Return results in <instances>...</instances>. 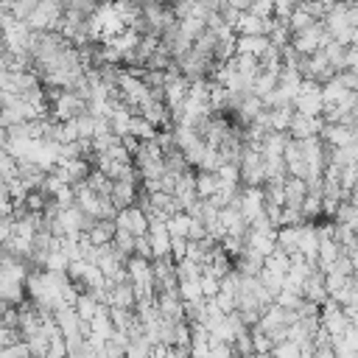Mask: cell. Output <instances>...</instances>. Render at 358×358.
Masks as SVG:
<instances>
[{
    "instance_id": "1",
    "label": "cell",
    "mask_w": 358,
    "mask_h": 358,
    "mask_svg": "<svg viewBox=\"0 0 358 358\" xmlns=\"http://www.w3.org/2000/svg\"><path fill=\"white\" fill-rule=\"evenodd\" d=\"M291 103H294V112H299V115H322V109H324L322 84L313 81V78H302Z\"/></svg>"
},
{
    "instance_id": "2",
    "label": "cell",
    "mask_w": 358,
    "mask_h": 358,
    "mask_svg": "<svg viewBox=\"0 0 358 358\" xmlns=\"http://www.w3.org/2000/svg\"><path fill=\"white\" fill-rule=\"evenodd\" d=\"M327 39H330V34L324 31L322 20H316V22H310L308 28H302V31L291 34V48H294L296 53L308 56V53H313V50L324 48V42H327Z\"/></svg>"
},
{
    "instance_id": "3",
    "label": "cell",
    "mask_w": 358,
    "mask_h": 358,
    "mask_svg": "<svg viewBox=\"0 0 358 358\" xmlns=\"http://www.w3.org/2000/svg\"><path fill=\"white\" fill-rule=\"evenodd\" d=\"M115 227L129 229V232L137 238V235H145V229H148V215H145V210L134 201V204L120 207V210L115 213Z\"/></svg>"
},
{
    "instance_id": "4",
    "label": "cell",
    "mask_w": 358,
    "mask_h": 358,
    "mask_svg": "<svg viewBox=\"0 0 358 358\" xmlns=\"http://www.w3.org/2000/svg\"><path fill=\"white\" fill-rule=\"evenodd\" d=\"M145 238L151 243V255L154 257H171V232H168L165 221H148Z\"/></svg>"
},
{
    "instance_id": "5",
    "label": "cell",
    "mask_w": 358,
    "mask_h": 358,
    "mask_svg": "<svg viewBox=\"0 0 358 358\" xmlns=\"http://www.w3.org/2000/svg\"><path fill=\"white\" fill-rule=\"evenodd\" d=\"M322 126H324V117H322V115H299V112H294L291 126H288V134H291L294 140H302V137L319 134Z\"/></svg>"
},
{
    "instance_id": "6",
    "label": "cell",
    "mask_w": 358,
    "mask_h": 358,
    "mask_svg": "<svg viewBox=\"0 0 358 358\" xmlns=\"http://www.w3.org/2000/svg\"><path fill=\"white\" fill-rule=\"evenodd\" d=\"M319 137L327 143V148L350 145V143H352V137H355V129H352V126H347V123H327V120H324V126H322Z\"/></svg>"
},
{
    "instance_id": "7",
    "label": "cell",
    "mask_w": 358,
    "mask_h": 358,
    "mask_svg": "<svg viewBox=\"0 0 358 358\" xmlns=\"http://www.w3.org/2000/svg\"><path fill=\"white\" fill-rule=\"evenodd\" d=\"M271 20H274V17L263 20V17L252 14V11H241L232 28H235V34H268V28H271Z\"/></svg>"
},
{
    "instance_id": "8",
    "label": "cell",
    "mask_w": 358,
    "mask_h": 358,
    "mask_svg": "<svg viewBox=\"0 0 358 358\" xmlns=\"http://www.w3.org/2000/svg\"><path fill=\"white\" fill-rule=\"evenodd\" d=\"M266 115H268V129L271 131H288L291 117H294V106L291 103L288 106H268Z\"/></svg>"
},
{
    "instance_id": "9",
    "label": "cell",
    "mask_w": 358,
    "mask_h": 358,
    "mask_svg": "<svg viewBox=\"0 0 358 358\" xmlns=\"http://www.w3.org/2000/svg\"><path fill=\"white\" fill-rule=\"evenodd\" d=\"M322 50H324L327 62H330L336 70H344V67H347V45H341V42H336V39L330 36Z\"/></svg>"
},
{
    "instance_id": "10",
    "label": "cell",
    "mask_w": 358,
    "mask_h": 358,
    "mask_svg": "<svg viewBox=\"0 0 358 358\" xmlns=\"http://www.w3.org/2000/svg\"><path fill=\"white\" fill-rule=\"evenodd\" d=\"M350 90L338 81V76H333V78H327V81H322V101H324V106H330V103H338L344 95H347Z\"/></svg>"
},
{
    "instance_id": "11",
    "label": "cell",
    "mask_w": 358,
    "mask_h": 358,
    "mask_svg": "<svg viewBox=\"0 0 358 358\" xmlns=\"http://www.w3.org/2000/svg\"><path fill=\"white\" fill-rule=\"evenodd\" d=\"M129 131H131L137 140H154V137H157V126H154L151 120H145L140 112H134V115H131Z\"/></svg>"
},
{
    "instance_id": "12",
    "label": "cell",
    "mask_w": 358,
    "mask_h": 358,
    "mask_svg": "<svg viewBox=\"0 0 358 358\" xmlns=\"http://www.w3.org/2000/svg\"><path fill=\"white\" fill-rule=\"evenodd\" d=\"M218 187V173L215 171H196V193L199 199H210Z\"/></svg>"
},
{
    "instance_id": "13",
    "label": "cell",
    "mask_w": 358,
    "mask_h": 358,
    "mask_svg": "<svg viewBox=\"0 0 358 358\" xmlns=\"http://www.w3.org/2000/svg\"><path fill=\"white\" fill-rule=\"evenodd\" d=\"M112 243L117 246V252H120L123 257H131V255H134V235H131L129 229H120V227H115Z\"/></svg>"
},
{
    "instance_id": "14",
    "label": "cell",
    "mask_w": 358,
    "mask_h": 358,
    "mask_svg": "<svg viewBox=\"0 0 358 358\" xmlns=\"http://www.w3.org/2000/svg\"><path fill=\"white\" fill-rule=\"evenodd\" d=\"M285 22H288V28H291V34H296V31H302V28H308L310 22H316V20H313V17H310V14H308V11L302 8V6H296V8L291 11V17H288Z\"/></svg>"
},
{
    "instance_id": "15",
    "label": "cell",
    "mask_w": 358,
    "mask_h": 358,
    "mask_svg": "<svg viewBox=\"0 0 358 358\" xmlns=\"http://www.w3.org/2000/svg\"><path fill=\"white\" fill-rule=\"evenodd\" d=\"M296 6H299V0H274V3H271V17L285 22Z\"/></svg>"
},
{
    "instance_id": "16",
    "label": "cell",
    "mask_w": 358,
    "mask_h": 358,
    "mask_svg": "<svg viewBox=\"0 0 358 358\" xmlns=\"http://www.w3.org/2000/svg\"><path fill=\"white\" fill-rule=\"evenodd\" d=\"M336 76H338V81L347 87V90H358V73H352V70H336Z\"/></svg>"
},
{
    "instance_id": "17",
    "label": "cell",
    "mask_w": 358,
    "mask_h": 358,
    "mask_svg": "<svg viewBox=\"0 0 358 358\" xmlns=\"http://www.w3.org/2000/svg\"><path fill=\"white\" fill-rule=\"evenodd\" d=\"M201 6H204L207 11H221V8L227 6V0H201Z\"/></svg>"
},
{
    "instance_id": "18",
    "label": "cell",
    "mask_w": 358,
    "mask_h": 358,
    "mask_svg": "<svg viewBox=\"0 0 358 358\" xmlns=\"http://www.w3.org/2000/svg\"><path fill=\"white\" fill-rule=\"evenodd\" d=\"M8 95H11V92H8V90H6V87H3V84H0V106H3V103H6V101H8Z\"/></svg>"
},
{
    "instance_id": "19",
    "label": "cell",
    "mask_w": 358,
    "mask_h": 358,
    "mask_svg": "<svg viewBox=\"0 0 358 358\" xmlns=\"http://www.w3.org/2000/svg\"><path fill=\"white\" fill-rule=\"evenodd\" d=\"M352 126L358 129V101H355V106H352Z\"/></svg>"
}]
</instances>
